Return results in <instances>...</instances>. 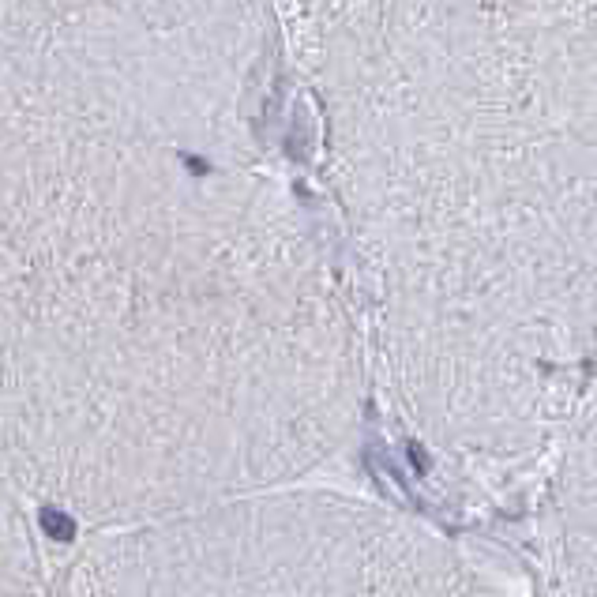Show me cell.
Listing matches in <instances>:
<instances>
[{"instance_id": "1", "label": "cell", "mask_w": 597, "mask_h": 597, "mask_svg": "<svg viewBox=\"0 0 597 597\" xmlns=\"http://www.w3.org/2000/svg\"><path fill=\"white\" fill-rule=\"evenodd\" d=\"M49 597H481L429 534L331 496L215 500L91 530Z\"/></svg>"}, {"instance_id": "2", "label": "cell", "mask_w": 597, "mask_h": 597, "mask_svg": "<svg viewBox=\"0 0 597 597\" xmlns=\"http://www.w3.org/2000/svg\"><path fill=\"white\" fill-rule=\"evenodd\" d=\"M184 166L192 169V173H207V162H203V158H192V154H184Z\"/></svg>"}]
</instances>
